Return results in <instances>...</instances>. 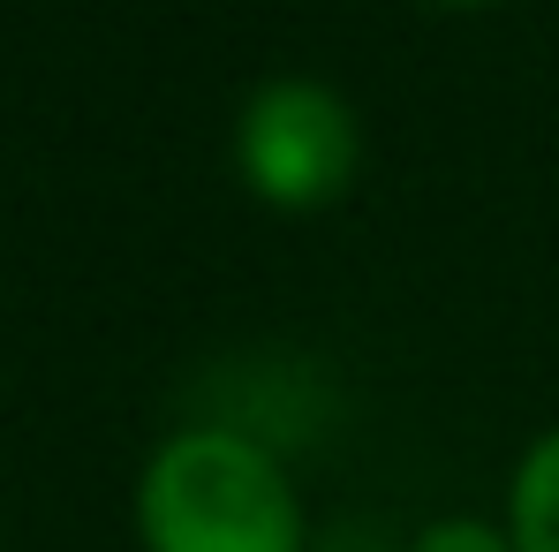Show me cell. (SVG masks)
I'll use <instances>...</instances> for the list:
<instances>
[{
	"instance_id": "6da1fadb",
	"label": "cell",
	"mask_w": 559,
	"mask_h": 552,
	"mask_svg": "<svg viewBox=\"0 0 559 552\" xmlns=\"http://www.w3.org/2000/svg\"><path fill=\"white\" fill-rule=\"evenodd\" d=\"M136 522L152 552H302L295 484L242 432L167 439L144 469Z\"/></svg>"
},
{
	"instance_id": "277c9868",
	"label": "cell",
	"mask_w": 559,
	"mask_h": 552,
	"mask_svg": "<svg viewBox=\"0 0 559 552\" xmlns=\"http://www.w3.org/2000/svg\"><path fill=\"white\" fill-rule=\"evenodd\" d=\"M416 552H507L484 522H431L424 538H416Z\"/></svg>"
},
{
	"instance_id": "7a4b0ae2",
	"label": "cell",
	"mask_w": 559,
	"mask_h": 552,
	"mask_svg": "<svg viewBox=\"0 0 559 552\" xmlns=\"http://www.w3.org/2000/svg\"><path fill=\"white\" fill-rule=\"evenodd\" d=\"M356 152H364V137H356L348 98L333 84H318V77L258 84L242 121H235V160H242L250 189L273 197V204H325V197H341L348 175H356Z\"/></svg>"
},
{
	"instance_id": "3957f363",
	"label": "cell",
	"mask_w": 559,
	"mask_h": 552,
	"mask_svg": "<svg viewBox=\"0 0 559 552\" xmlns=\"http://www.w3.org/2000/svg\"><path fill=\"white\" fill-rule=\"evenodd\" d=\"M514 552H559V432L537 439L514 477Z\"/></svg>"
}]
</instances>
